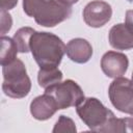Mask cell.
I'll list each match as a JSON object with an SVG mask.
<instances>
[{
	"instance_id": "3",
	"label": "cell",
	"mask_w": 133,
	"mask_h": 133,
	"mask_svg": "<svg viewBox=\"0 0 133 133\" xmlns=\"http://www.w3.org/2000/svg\"><path fill=\"white\" fill-rule=\"evenodd\" d=\"M76 112L80 119L95 132H104L114 113L103 105L97 98H85L77 107Z\"/></svg>"
},
{
	"instance_id": "11",
	"label": "cell",
	"mask_w": 133,
	"mask_h": 133,
	"mask_svg": "<svg viewBox=\"0 0 133 133\" xmlns=\"http://www.w3.org/2000/svg\"><path fill=\"white\" fill-rule=\"evenodd\" d=\"M68 57L76 63H85L92 56V47L88 41L81 37L71 39L65 46Z\"/></svg>"
},
{
	"instance_id": "5",
	"label": "cell",
	"mask_w": 133,
	"mask_h": 133,
	"mask_svg": "<svg viewBox=\"0 0 133 133\" xmlns=\"http://www.w3.org/2000/svg\"><path fill=\"white\" fill-rule=\"evenodd\" d=\"M108 96L111 104L121 112L133 114V83L131 80L117 77L110 83Z\"/></svg>"
},
{
	"instance_id": "17",
	"label": "cell",
	"mask_w": 133,
	"mask_h": 133,
	"mask_svg": "<svg viewBox=\"0 0 133 133\" xmlns=\"http://www.w3.org/2000/svg\"><path fill=\"white\" fill-rule=\"evenodd\" d=\"M45 2L46 0H23V10L28 17L34 18Z\"/></svg>"
},
{
	"instance_id": "1",
	"label": "cell",
	"mask_w": 133,
	"mask_h": 133,
	"mask_svg": "<svg viewBox=\"0 0 133 133\" xmlns=\"http://www.w3.org/2000/svg\"><path fill=\"white\" fill-rule=\"evenodd\" d=\"M30 52L39 68L58 66L65 53V45L51 32L35 31L29 43Z\"/></svg>"
},
{
	"instance_id": "21",
	"label": "cell",
	"mask_w": 133,
	"mask_h": 133,
	"mask_svg": "<svg viewBox=\"0 0 133 133\" xmlns=\"http://www.w3.org/2000/svg\"><path fill=\"white\" fill-rule=\"evenodd\" d=\"M59 1L64 2V3H66V4H69V5H73V4L77 3L79 0H59Z\"/></svg>"
},
{
	"instance_id": "13",
	"label": "cell",
	"mask_w": 133,
	"mask_h": 133,
	"mask_svg": "<svg viewBox=\"0 0 133 133\" xmlns=\"http://www.w3.org/2000/svg\"><path fill=\"white\" fill-rule=\"evenodd\" d=\"M17 45L14 38L1 35V65L7 64L17 58Z\"/></svg>"
},
{
	"instance_id": "18",
	"label": "cell",
	"mask_w": 133,
	"mask_h": 133,
	"mask_svg": "<svg viewBox=\"0 0 133 133\" xmlns=\"http://www.w3.org/2000/svg\"><path fill=\"white\" fill-rule=\"evenodd\" d=\"M12 25L11 16L4 9H1V35H4L10 30Z\"/></svg>"
},
{
	"instance_id": "12",
	"label": "cell",
	"mask_w": 133,
	"mask_h": 133,
	"mask_svg": "<svg viewBox=\"0 0 133 133\" xmlns=\"http://www.w3.org/2000/svg\"><path fill=\"white\" fill-rule=\"evenodd\" d=\"M62 77V72L58 69V66L39 68L37 73V82L41 87L46 89L56 83L61 82Z\"/></svg>"
},
{
	"instance_id": "14",
	"label": "cell",
	"mask_w": 133,
	"mask_h": 133,
	"mask_svg": "<svg viewBox=\"0 0 133 133\" xmlns=\"http://www.w3.org/2000/svg\"><path fill=\"white\" fill-rule=\"evenodd\" d=\"M34 32H35V30L31 27H22L16 31L12 38H14V41L17 45L18 51L20 53H28L30 51L29 43H30V38Z\"/></svg>"
},
{
	"instance_id": "4",
	"label": "cell",
	"mask_w": 133,
	"mask_h": 133,
	"mask_svg": "<svg viewBox=\"0 0 133 133\" xmlns=\"http://www.w3.org/2000/svg\"><path fill=\"white\" fill-rule=\"evenodd\" d=\"M45 92L51 95L54 98L58 110L77 107L85 99L84 92L80 85L71 79L56 83L46 88Z\"/></svg>"
},
{
	"instance_id": "15",
	"label": "cell",
	"mask_w": 133,
	"mask_h": 133,
	"mask_svg": "<svg viewBox=\"0 0 133 133\" xmlns=\"http://www.w3.org/2000/svg\"><path fill=\"white\" fill-rule=\"evenodd\" d=\"M104 132H129L133 133V118L131 117H124L117 118L115 115L109 121L107 126L104 129Z\"/></svg>"
},
{
	"instance_id": "8",
	"label": "cell",
	"mask_w": 133,
	"mask_h": 133,
	"mask_svg": "<svg viewBox=\"0 0 133 133\" xmlns=\"http://www.w3.org/2000/svg\"><path fill=\"white\" fill-rule=\"evenodd\" d=\"M129 66L127 55L116 51H108L101 58V69L109 78H117L125 75Z\"/></svg>"
},
{
	"instance_id": "16",
	"label": "cell",
	"mask_w": 133,
	"mask_h": 133,
	"mask_svg": "<svg viewBox=\"0 0 133 133\" xmlns=\"http://www.w3.org/2000/svg\"><path fill=\"white\" fill-rule=\"evenodd\" d=\"M76 126L75 123L72 118L65 116V115H60L58 121L56 122L52 132L53 133H58V132H76Z\"/></svg>"
},
{
	"instance_id": "2",
	"label": "cell",
	"mask_w": 133,
	"mask_h": 133,
	"mask_svg": "<svg viewBox=\"0 0 133 133\" xmlns=\"http://www.w3.org/2000/svg\"><path fill=\"white\" fill-rule=\"evenodd\" d=\"M3 92L12 99L25 98L31 89V80L27 74L24 62L16 58L14 61L2 65Z\"/></svg>"
},
{
	"instance_id": "20",
	"label": "cell",
	"mask_w": 133,
	"mask_h": 133,
	"mask_svg": "<svg viewBox=\"0 0 133 133\" xmlns=\"http://www.w3.org/2000/svg\"><path fill=\"white\" fill-rule=\"evenodd\" d=\"M125 23L133 29V9H129L126 11V18H125Z\"/></svg>"
},
{
	"instance_id": "7",
	"label": "cell",
	"mask_w": 133,
	"mask_h": 133,
	"mask_svg": "<svg viewBox=\"0 0 133 133\" xmlns=\"http://www.w3.org/2000/svg\"><path fill=\"white\" fill-rule=\"evenodd\" d=\"M82 16L86 25L92 28H100L110 21L112 8L105 1L94 0L85 5Z\"/></svg>"
},
{
	"instance_id": "10",
	"label": "cell",
	"mask_w": 133,
	"mask_h": 133,
	"mask_svg": "<svg viewBox=\"0 0 133 133\" xmlns=\"http://www.w3.org/2000/svg\"><path fill=\"white\" fill-rule=\"evenodd\" d=\"M108 41L110 46L116 50L133 49V29L126 23L113 25L109 30Z\"/></svg>"
},
{
	"instance_id": "23",
	"label": "cell",
	"mask_w": 133,
	"mask_h": 133,
	"mask_svg": "<svg viewBox=\"0 0 133 133\" xmlns=\"http://www.w3.org/2000/svg\"><path fill=\"white\" fill-rule=\"evenodd\" d=\"M132 115H133V114H132Z\"/></svg>"
},
{
	"instance_id": "19",
	"label": "cell",
	"mask_w": 133,
	"mask_h": 133,
	"mask_svg": "<svg viewBox=\"0 0 133 133\" xmlns=\"http://www.w3.org/2000/svg\"><path fill=\"white\" fill-rule=\"evenodd\" d=\"M18 4V0H1V9L9 10Z\"/></svg>"
},
{
	"instance_id": "9",
	"label": "cell",
	"mask_w": 133,
	"mask_h": 133,
	"mask_svg": "<svg viewBox=\"0 0 133 133\" xmlns=\"http://www.w3.org/2000/svg\"><path fill=\"white\" fill-rule=\"evenodd\" d=\"M58 110L54 98L49 94H44L34 98L30 103V113L37 121H47L51 118Z\"/></svg>"
},
{
	"instance_id": "22",
	"label": "cell",
	"mask_w": 133,
	"mask_h": 133,
	"mask_svg": "<svg viewBox=\"0 0 133 133\" xmlns=\"http://www.w3.org/2000/svg\"><path fill=\"white\" fill-rule=\"evenodd\" d=\"M131 81H132V83H133V73H132V80H131Z\"/></svg>"
},
{
	"instance_id": "6",
	"label": "cell",
	"mask_w": 133,
	"mask_h": 133,
	"mask_svg": "<svg viewBox=\"0 0 133 133\" xmlns=\"http://www.w3.org/2000/svg\"><path fill=\"white\" fill-rule=\"evenodd\" d=\"M72 15V5L59 0H46L41 9L35 14V22L44 27H55L69 19Z\"/></svg>"
}]
</instances>
